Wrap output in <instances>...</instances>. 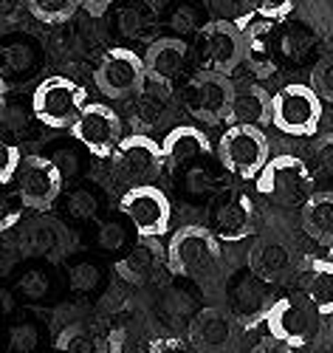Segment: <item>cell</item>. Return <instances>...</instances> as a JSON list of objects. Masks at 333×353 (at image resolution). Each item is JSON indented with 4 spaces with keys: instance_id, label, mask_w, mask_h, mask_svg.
Returning <instances> with one entry per match:
<instances>
[{
    "instance_id": "1",
    "label": "cell",
    "mask_w": 333,
    "mask_h": 353,
    "mask_svg": "<svg viewBox=\"0 0 333 353\" xmlns=\"http://www.w3.org/2000/svg\"><path fill=\"white\" fill-rule=\"evenodd\" d=\"M167 266L172 274L184 277L201 288H215L221 280L223 257L221 241L203 223H187L170 234L167 243Z\"/></svg>"
},
{
    "instance_id": "2",
    "label": "cell",
    "mask_w": 333,
    "mask_h": 353,
    "mask_svg": "<svg viewBox=\"0 0 333 353\" xmlns=\"http://www.w3.org/2000/svg\"><path fill=\"white\" fill-rule=\"evenodd\" d=\"M314 167L294 153L271 156V161L257 175V192L280 207H305L316 195Z\"/></svg>"
},
{
    "instance_id": "3",
    "label": "cell",
    "mask_w": 333,
    "mask_h": 353,
    "mask_svg": "<svg viewBox=\"0 0 333 353\" xmlns=\"http://www.w3.org/2000/svg\"><path fill=\"white\" fill-rule=\"evenodd\" d=\"M88 108V91L71 77H48L32 97L34 119L51 130H71Z\"/></svg>"
},
{
    "instance_id": "4",
    "label": "cell",
    "mask_w": 333,
    "mask_h": 353,
    "mask_svg": "<svg viewBox=\"0 0 333 353\" xmlns=\"http://www.w3.org/2000/svg\"><path fill=\"white\" fill-rule=\"evenodd\" d=\"M257 210L246 190L240 187H218L206 203V229L215 234L221 243L246 241L254 232Z\"/></svg>"
},
{
    "instance_id": "5",
    "label": "cell",
    "mask_w": 333,
    "mask_h": 353,
    "mask_svg": "<svg viewBox=\"0 0 333 353\" xmlns=\"http://www.w3.org/2000/svg\"><path fill=\"white\" fill-rule=\"evenodd\" d=\"M218 159L221 167L240 181H257L263 167L271 161L268 139L263 128L254 125H229L218 139Z\"/></svg>"
},
{
    "instance_id": "6",
    "label": "cell",
    "mask_w": 333,
    "mask_h": 353,
    "mask_svg": "<svg viewBox=\"0 0 333 353\" xmlns=\"http://www.w3.org/2000/svg\"><path fill=\"white\" fill-rule=\"evenodd\" d=\"M319 325H322V314L316 311V305L302 291L288 294V297L271 303V308L265 311L268 336L285 342L294 350L308 347L316 339Z\"/></svg>"
},
{
    "instance_id": "7",
    "label": "cell",
    "mask_w": 333,
    "mask_h": 353,
    "mask_svg": "<svg viewBox=\"0 0 333 353\" xmlns=\"http://www.w3.org/2000/svg\"><path fill=\"white\" fill-rule=\"evenodd\" d=\"M195 51H198V65L201 71L212 74H232L246 57V37L243 28L234 20L218 17L209 20L198 28L195 37Z\"/></svg>"
},
{
    "instance_id": "8",
    "label": "cell",
    "mask_w": 333,
    "mask_h": 353,
    "mask_svg": "<svg viewBox=\"0 0 333 353\" xmlns=\"http://www.w3.org/2000/svg\"><path fill=\"white\" fill-rule=\"evenodd\" d=\"M325 102L314 85L291 82L283 85L271 102V125L285 136H314L322 122Z\"/></svg>"
},
{
    "instance_id": "9",
    "label": "cell",
    "mask_w": 333,
    "mask_h": 353,
    "mask_svg": "<svg viewBox=\"0 0 333 353\" xmlns=\"http://www.w3.org/2000/svg\"><path fill=\"white\" fill-rule=\"evenodd\" d=\"M116 179L130 187H150L161 179V172L167 170V159L161 150V141H156L147 133H130L122 139V144L116 147V153L110 156Z\"/></svg>"
},
{
    "instance_id": "10",
    "label": "cell",
    "mask_w": 333,
    "mask_h": 353,
    "mask_svg": "<svg viewBox=\"0 0 333 353\" xmlns=\"http://www.w3.org/2000/svg\"><path fill=\"white\" fill-rule=\"evenodd\" d=\"M234 91H237V85L226 74L198 71L187 79L181 97H184V108L192 119L203 125H221L223 119L229 122V116H232Z\"/></svg>"
},
{
    "instance_id": "11",
    "label": "cell",
    "mask_w": 333,
    "mask_h": 353,
    "mask_svg": "<svg viewBox=\"0 0 333 353\" xmlns=\"http://www.w3.org/2000/svg\"><path fill=\"white\" fill-rule=\"evenodd\" d=\"M94 82L108 99H130V97L144 94V88L150 82L144 57L125 46L108 48L97 65Z\"/></svg>"
},
{
    "instance_id": "12",
    "label": "cell",
    "mask_w": 333,
    "mask_h": 353,
    "mask_svg": "<svg viewBox=\"0 0 333 353\" xmlns=\"http://www.w3.org/2000/svg\"><path fill=\"white\" fill-rule=\"evenodd\" d=\"M119 210H122L128 223L136 229L139 241H159L170 232L172 207H170V198L164 195V190H159L156 184L130 187L122 195V201H119Z\"/></svg>"
},
{
    "instance_id": "13",
    "label": "cell",
    "mask_w": 333,
    "mask_h": 353,
    "mask_svg": "<svg viewBox=\"0 0 333 353\" xmlns=\"http://www.w3.org/2000/svg\"><path fill=\"white\" fill-rule=\"evenodd\" d=\"M74 141H79L90 156L97 159H110L116 147L122 144V116H119L110 105L105 102H88L77 125L71 128Z\"/></svg>"
},
{
    "instance_id": "14",
    "label": "cell",
    "mask_w": 333,
    "mask_h": 353,
    "mask_svg": "<svg viewBox=\"0 0 333 353\" xmlns=\"http://www.w3.org/2000/svg\"><path fill=\"white\" fill-rule=\"evenodd\" d=\"M14 190L20 192L28 210L46 212L59 198V192H63V170L48 156H26Z\"/></svg>"
},
{
    "instance_id": "15",
    "label": "cell",
    "mask_w": 333,
    "mask_h": 353,
    "mask_svg": "<svg viewBox=\"0 0 333 353\" xmlns=\"http://www.w3.org/2000/svg\"><path fill=\"white\" fill-rule=\"evenodd\" d=\"M243 28L246 37V57L243 63H249V68L257 77H274L280 68V34L274 23H237Z\"/></svg>"
},
{
    "instance_id": "16",
    "label": "cell",
    "mask_w": 333,
    "mask_h": 353,
    "mask_svg": "<svg viewBox=\"0 0 333 353\" xmlns=\"http://www.w3.org/2000/svg\"><path fill=\"white\" fill-rule=\"evenodd\" d=\"M190 60V46L181 37H159L144 54V65H147V79L153 85L170 88L187 68Z\"/></svg>"
},
{
    "instance_id": "17",
    "label": "cell",
    "mask_w": 333,
    "mask_h": 353,
    "mask_svg": "<svg viewBox=\"0 0 333 353\" xmlns=\"http://www.w3.org/2000/svg\"><path fill=\"white\" fill-rule=\"evenodd\" d=\"M234 339V316L223 308H201L190 322V342L201 353H221Z\"/></svg>"
},
{
    "instance_id": "18",
    "label": "cell",
    "mask_w": 333,
    "mask_h": 353,
    "mask_svg": "<svg viewBox=\"0 0 333 353\" xmlns=\"http://www.w3.org/2000/svg\"><path fill=\"white\" fill-rule=\"evenodd\" d=\"M110 353H164L159 331L139 314H122L108 334Z\"/></svg>"
},
{
    "instance_id": "19",
    "label": "cell",
    "mask_w": 333,
    "mask_h": 353,
    "mask_svg": "<svg viewBox=\"0 0 333 353\" xmlns=\"http://www.w3.org/2000/svg\"><path fill=\"white\" fill-rule=\"evenodd\" d=\"M249 272H254L263 283H283L294 272V252L280 238H263L249 252Z\"/></svg>"
},
{
    "instance_id": "20",
    "label": "cell",
    "mask_w": 333,
    "mask_h": 353,
    "mask_svg": "<svg viewBox=\"0 0 333 353\" xmlns=\"http://www.w3.org/2000/svg\"><path fill=\"white\" fill-rule=\"evenodd\" d=\"M161 150H164L167 167L181 170V167H190V161L209 156L212 144H209V136L198 125H175L161 139Z\"/></svg>"
},
{
    "instance_id": "21",
    "label": "cell",
    "mask_w": 333,
    "mask_h": 353,
    "mask_svg": "<svg viewBox=\"0 0 333 353\" xmlns=\"http://www.w3.org/2000/svg\"><path fill=\"white\" fill-rule=\"evenodd\" d=\"M167 260V249H161L159 241H139L125 257L116 260V274L130 285H144L156 277L161 263Z\"/></svg>"
},
{
    "instance_id": "22",
    "label": "cell",
    "mask_w": 333,
    "mask_h": 353,
    "mask_svg": "<svg viewBox=\"0 0 333 353\" xmlns=\"http://www.w3.org/2000/svg\"><path fill=\"white\" fill-rule=\"evenodd\" d=\"M271 102H274V97H271L263 85H257V82L237 85L229 125H254V128L268 125L271 122Z\"/></svg>"
},
{
    "instance_id": "23",
    "label": "cell",
    "mask_w": 333,
    "mask_h": 353,
    "mask_svg": "<svg viewBox=\"0 0 333 353\" xmlns=\"http://www.w3.org/2000/svg\"><path fill=\"white\" fill-rule=\"evenodd\" d=\"M68 246V234L65 229L59 226L51 218H37V221H28L26 229L20 232V249L26 254H34V257H57Z\"/></svg>"
},
{
    "instance_id": "24",
    "label": "cell",
    "mask_w": 333,
    "mask_h": 353,
    "mask_svg": "<svg viewBox=\"0 0 333 353\" xmlns=\"http://www.w3.org/2000/svg\"><path fill=\"white\" fill-rule=\"evenodd\" d=\"M268 283H263L254 272H243L240 277H234L229 283V308H232V316H240V319H252L257 316L265 303H268Z\"/></svg>"
},
{
    "instance_id": "25",
    "label": "cell",
    "mask_w": 333,
    "mask_h": 353,
    "mask_svg": "<svg viewBox=\"0 0 333 353\" xmlns=\"http://www.w3.org/2000/svg\"><path fill=\"white\" fill-rule=\"evenodd\" d=\"M299 291L316 305L322 316H333V260L325 257L308 263L299 280Z\"/></svg>"
},
{
    "instance_id": "26",
    "label": "cell",
    "mask_w": 333,
    "mask_h": 353,
    "mask_svg": "<svg viewBox=\"0 0 333 353\" xmlns=\"http://www.w3.org/2000/svg\"><path fill=\"white\" fill-rule=\"evenodd\" d=\"M302 229H305L316 243H333V192H316L305 207H302Z\"/></svg>"
},
{
    "instance_id": "27",
    "label": "cell",
    "mask_w": 333,
    "mask_h": 353,
    "mask_svg": "<svg viewBox=\"0 0 333 353\" xmlns=\"http://www.w3.org/2000/svg\"><path fill=\"white\" fill-rule=\"evenodd\" d=\"M54 347L59 353H110L108 336H102L94 325H85V322H71V325H65L57 334Z\"/></svg>"
},
{
    "instance_id": "28",
    "label": "cell",
    "mask_w": 333,
    "mask_h": 353,
    "mask_svg": "<svg viewBox=\"0 0 333 353\" xmlns=\"http://www.w3.org/2000/svg\"><path fill=\"white\" fill-rule=\"evenodd\" d=\"M316 46V32L308 23H288L280 32V51L285 60H302Z\"/></svg>"
},
{
    "instance_id": "29",
    "label": "cell",
    "mask_w": 333,
    "mask_h": 353,
    "mask_svg": "<svg viewBox=\"0 0 333 353\" xmlns=\"http://www.w3.org/2000/svg\"><path fill=\"white\" fill-rule=\"evenodd\" d=\"M28 12L37 20L48 23V26H59L77 14V9H82L79 0H26Z\"/></svg>"
},
{
    "instance_id": "30",
    "label": "cell",
    "mask_w": 333,
    "mask_h": 353,
    "mask_svg": "<svg viewBox=\"0 0 333 353\" xmlns=\"http://www.w3.org/2000/svg\"><path fill=\"white\" fill-rule=\"evenodd\" d=\"M161 110H164V99H153V97H147V94H139L136 97V105L130 110V116H133V133H144V128L156 125Z\"/></svg>"
},
{
    "instance_id": "31",
    "label": "cell",
    "mask_w": 333,
    "mask_h": 353,
    "mask_svg": "<svg viewBox=\"0 0 333 353\" xmlns=\"http://www.w3.org/2000/svg\"><path fill=\"white\" fill-rule=\"evenodd\" d=\"M23 161H26V156L20 150V144L12 136H6V141H3V161H0V184L12 187L17 181V175H20Z\"/></svg>"
},
{
    "instance_id": "32",
    "label": "cell",
    "mask_w": 333,
    "mask_h": 353,
    "mask_svg": "<svg viewBox=\"0 0 333 353\" xmlns=\"http://www.w3.org/2000/svg\"><path fill=\"white\" fill-rule=\"evenodd\" d=\"M311 85H314V91L322 97V102L333 105V54L330 57H322V60L314 65Z\"/></svg>"
},
{
    "instance_id": "33",
    "label": "cell",
    "mask_w": 333,
    "mask_h": 353,
    "mask_svg": "<svg viewBox=\"0 0 333 353\" xmlns=\"http://www.w3.org/2000/svg\"><path fill=\"white\" fill-rule=\"evenodd\" d=\"M314 172L325 181H333V133L316 139L314 144Z\"/></svg>"
},
{
    "instance_id": "34",
    "label": "cell",
    "mask_w": 333,
    "mask_h": 353,
    "mask_svg": "<svg viewBox=\"0 0 333 353\" xmlns=\"http://www.w3.org/2000/svg\"><path fill=\"white\" fill-rule=\"evenodd\" d=\"M28 207H26V201L20 198V192L14 190V192H9L6 198H3V215H0V232L3 234H9L14 226H20L23 223V212H26Z\"/></svg>"
},
{
    "instance_id": "35",
    "label": "cell",
    "mask_w": 333,
    "mask_h": 353,
    "mask_svg": "<svg viewBox=\"0 0 333 353\" xmlns=\"http://www.w3.org/2000/svg\"><path fill=\"white\" fill-rule=\"evenodd\" d=\"M37 342H40V334L34 325H28V322L12 328V350L14 353H34Z\"/></svg>"
},
{
    "instance_id": "36",
    "label": "cell",
    "mask_w": 333,
    "mask_h": 353,
    "mask_svg": "<svg viewBox=\"0 0 333 353\" xmlns=\"http://www.w3.org/2000/svg\"><path fill=\"white\" fill-rule=\"evenodd\" d=\"M68 210H71V215H77V218H90V215L97 212V198H94V192L85 190V187L74 190V192L68 195Z\"/></svg>"
},
{
    "instance_id": "37",
    "label": "cell",
    "mask_w": 333,
    "mask_h": 353,
    "mask_svg": "<svg viewBox=\"0 0 333 353\" xmlns=\"http://www.w3.org/2000/svg\"><path fill=\"white\" fill-rule=\"evenodd\" d=\"M141 12H144V3H136V0H133V3L122 12V17H119V23H122V32H125L128 37H141V34L147 32V28H144L147 23L139 17Z\"/></svg>"
},
{
    "instance_id": "38",
    "label": "cell",
    "mask_w": 333,
    "mask_h": 353,
    "mask_svg": "<svg viewBox=\"0 0 333 353\" xmlns=\"http://www.w3.org/2000/svg\"><path fill=\"white\" fill-rule=\"evenodd\" d=\"M17 288L26 294V297L40 300V297H46V291H48V280H46L43 272H28V274H23V280L17 283Z\"/></svg>"
},
{
    "instance_id": "39",
    "label": "cell",
    "mask_w": 333,
    "mask_h": 353,
    "mask_svg": "<svg viewBox=\"0 0 333 353\" xmlns=\"http://www.w3.org/2000/svg\"><path fill=\"white\" fill-rule=\"evenodd\" d=\"M99 241H102V246L108 249V252H116L119 246L125 243V226L122 223H105L102 226V232H99Z\"/></svg>"
},
{
    "instance_id": "40",
    "label": "cell",
    "mask_w": 333,
    "mask_h": 353,
    "mask_svg": "<svg viewBox=\"0 0 333 353\" xmlns=\"http://www.w3.org/2000/svg\"><path fill=\"white\" fill-rule=\"evenodd\" d=\"M97 277H99V272H97V266H90V263H82V266H77L74 269V288H94L97 285Z\"/></svg>"
},
{
    "instance_id": "41",
    "label": "cell",
    "mask_w": 333,
    "mask_h": 353,
    "mask_svg": "<svg viewBox=\"0 0 333 353\" xmlns=\"http://www.w3.org/2000/svg\"><path fill=\"white\" fill-rule=\"evenodd\" d=\"M212 184H215V179H212L209 172H203L201 167H192L190 175H187V187L192 192H203V190H212Z\"/></svg>"
},
{
    "instance_id": "42",
    "label": "cell",
    "mask_w": 333,
    "mask_h": 353,
    "mask_svg": "<svg viewBox=\"0 0 333 353\" xmlns=\"http://www.w3.org/2000/svg\"><path fill=\"white\" fill-rule=\"evenodd\" d=\"M215 6L226 14V20H234L237 23V17L252 6V0H215Z\"/></svg>"
},
{
    "instance_id": "43",
    "label": "cell",
    "mask_w": 333,
    "mask_h": 353,
    "mask_svg": "<svg viewBox=\"0 0 333 353\" xmlns=\"http://www.w3.org/2000/svg\"><path fill=\"white\" fill-rule=\"evenodd\" d=\"M249 353H296V350H294V347H288L285 342L274 339V336H265V339H260Z\"/></svg>"
},
{
    "instance_id": "44",
    "label": "cell",
    "mask_w": 333,
    "mask_h": 353,
    "mask_svg": "<svg viewBox=\"0 0 333 353\" xmlns=\"http://www.w3.org/2000/svg\"><path fill=\"white\" fill-rule=\"evenodd\" d=\"M79 3H82V9L88 12V14H94V17H102L113 3H116V0H79Z\"/></svg>"
},
{
    "instance_id": "45",
    "label": "cell",
    "mask_w": 333,
    "mask_h": 353,
    "mask_svg": "<svg viewBox=\"0 0 333 353\" xmlns=\"http://www.w3.org/2000/svg\"><path fill=\"white\" fill-rule=\"evenodd\" d=\"M327 257H330V260H333V243H330V246H327Z\"/></svg>"
}]
</instances>
